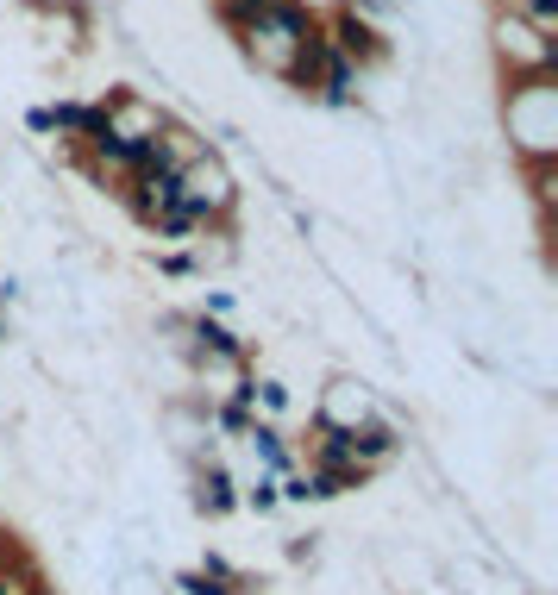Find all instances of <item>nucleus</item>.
<instances>
[{"mask_svg": "<svg viewBox=\"0 0 558 595\" xmlns=\"http://www.w3.org/2000/svg\"><path fill=\"white\" fill-rule=\"evenodd\" d=\"M314 26H308V13L295 7V0H270L264 7V19L251 26V38H270V44H283V51H295L301 38H308Z\"/></svg>", "mask_w": 558, "mask_h": 595, "instance_id": "nucleus-1", "label": "nucleus"}, {"mask_svg": "<svg viewBox=\"0 0 558 595\" xmlns=\"http://www.w3.org/2000/svg\"><path fill=\"white\" fill-rule=\"evenodd\" d=\"M327 57H333V44H327V32H308L289 51V63H283V76H289V88H320V76H327Z\"/></svg>", "mask_w": 558, "mask_h": 595, "instance_id": "nucleus-2", "label": "nucleus"}, {"mask_svg": "<svg viewBox=\"0 0 558 595\" xmlns=\"http://www.w3.org/2000/svg\"><path fill=\"white\" fill-rule=\"evenodd\" d=\"M327 44H333V51H339L345 63H352V57H358V63H370V57H383V44H377V32H370V26H364V19H358V13H345V19H339V26H333V38H327Z\"/></svg>", "mask_w": 558, "mask_h": 595, "instance_id": "nucleus-3", "label": "nucleus"}, {"mask_svg": "<svg viewBox=\"0 0 558 595\" xmlns=\"http://www.w3.org/2000/svg\"><path fill=\"white\" fill-rule=\"evenodd\" d=\"M345 451H352V464L364 470L370 458H389V451H395V433H389V426H364V433L352 426V433H345Z\"/></svg>", "mask_w": 558, "mask_h": 595, "instance_id": "nucleus-4", "label": "nucleus"}, {"mask_svg": "<svg viewBox=\"0 0 558 595\" xmlns=\"http://www.w3.org/2000/svg\"><path fill=\"white\" fill-rule=\"evenodd\" d=\"M201 220H207V213H201V207H195L189 195H182L176 207H164V213H157V232H170V238H182V232H195Z\"/></svg>", "mask_w": 558, "mask_h": 595, "instance_id": "nucleus-5", "label": "nucleus"}, {"mask_svg": "<svg viewBox=\"0 0 558 595\" xmlns=\"http://www.w3.org/2000/svg\"><path fill=\"white\" fill-rule=\"evenodd\" d=\"M195 339H201V351H214L220 364H239V339H232L226 326H214V320H201L195 326Z\"/></svg>", "mask_w": 558, "mask_h": 595, "instance_id": "nucleus-6", "label": "nucleus"}, {"mask_svg": "<svg viewBox=\"0 0 558 595\" xmlns=\"http://www.w3.org/2000/svg\"><path fill=\"white\" fill-rule=\"evenodd\" d=\"M201 508H207V514H226V508H232V476H226V470H207V476H201Z\"/></svg>", "mask_w": 558, "mask_h": 595, "instance_id": "nucleus-7", "label": "nucleus"}, {"mask_svg": "<svg viewBox=\"0 0 558 595\" xmlns=\"http://www.w3.org/2000/svg\"><path fill=\"white\" fill-rule=\"evenodd\" d=\"M352 82H358V76H352V63H345V57L333 51V57H327V76H320L327 101H352Z\"/></svg>", "mask_w": 558, "mask_h": 595, "instance_id": "nucleus-8", "label": "nucleus"}, {"mask_svg": "<svg viewBox=\"0 0 558 595\" xmlns=\"http://www.w3.org/2000/svg\"><path fill=\"white\" fill-rule=\"evenodd\" d=\"M515 7L527 13V26H533V38H546V32L558 26V0H515Z\"/></svg>", "mask_w": 558, "mask_h": 595, "instance_id": "nucleus-9", "label": "nucleus"}, {"mask_svg": "<svg viewBox=\"0 0 558 595\" xmlns=\"http://www.w3.org/2000/svg\"><path fill=\"white\" fill-rule=\"evenodd\" d=\"M264 7L270 0H226V26H239V32H251L264 19Z\"/></svg>", "mask_w": 558, "mask_h": 595, "instance_id": "nucleus-10", "label": "nucleus"}, {"mask_svg": "<svg viewBox=\"0 0 558 595\" xmlns=\"http://www.w3.org/2000/svg\"><path fill=\"white\" fill-rule=\"evenodd\" d=\"M251 445H258V458H264L270 470H283V464H289V458H283V439H276L270 426H258V433H251Z\"/></svg>", "mask_w": 558, "mask_h": 595, "instance_id": "nucleus-11", "label": "nucleus"}, {"mask_svg": "<svg viewBox=\"0 0 558 595\" xmlns=\"http://www.w3.org/2000/svg\"><path fill=\"white\" fill-rule=\"evenodd\" d=\"M182 589H189V595H226L220 583H207V577H182Z\"/></svg>", "mask_w": 558, "mask_h": 595, "instance_id": "nucleus-12", "label": "nucleus"}, {"mask_svg": "<svg viewBox=\"0 0 558 595\" xmlns=\"http://www.w3.org/2000/svg\"><path fill=\"white\" fill-rule=\"evenodd\" d=\"M0 595H7V583H0Z\"/></svg>", "mask_w": 558, "mask_h": 595, "instance_id": "nucleus-13", "label": "nucleus"}]
</instances>
